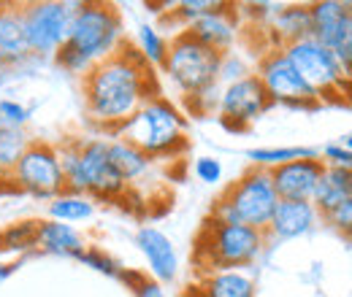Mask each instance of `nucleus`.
Listing matches in <instances>:
<instances>
[{"mask_svg": "<svg viewBox=\"0 0 352 297\" xmlns=\"http://www.w3.org/2000/svg\"><path fill=\"white\" fill-rule=\"evenodd\" d=\"M82 95L89 122L114 135L144 103L160 95V82L135 43L122 41L111 57L82 76Z\"/></svg>", "mask_w": 352, "mask_h": 297, "instance_id": "1", "label": "nucleus"}, {"mask_svg": "<svg viewBox=\"0 0 352 297\" xmlns=\"http://www.w3.org/2000/svg\"><path fill=\"white\" fill-rule=\"evenodd\" d=\"M122 41H125V27L117 5L95 3V0L79 3L68 30V41L54 54V62L74 76H85L92 65L111 57L122 46Z\"/></svg>", "mask_w": 352, "mask_h": 297, "instance_id": "2", "label": "nucleus"}, {"mask_svg": "<svg viewBox=\"0 0 352 297\" xmlns=\"http://www.w3.org/2000/svg\"><path fill=\"white\" fill-rule=\"evenodd\" d=\"M114 135L133 143L152 160H171L187 149V119L176 103L157 95L144 103Z\"/></svg>", "mask_w": 352, "mask_h": 297, "instance_id": "3", "label": "nucleus"}, {"mask_svg": "<svg viewBox=\"0 0 352 297\" xmlns=\"http://www.w3.org/2000/svg\"><path fill=\"white\" fill-rule=\"evenodd\" d=\"M263 230H252L247 224H233L220 222L209 216L195 238V265L201 276L214 273V270H239L252 265L261 252L265 249Z\"/></svg>", "mask_w": 352, "mask_h": 297, "instance_id": "4", "label": "nucleus"}, {"mask_svg": "<svg viewBox=\"0 0 352 297\" xmlns=\"http://www.w3.org/2000/svg\"><path fill=\"white\" fill-rule=\"evenodd\" d=\"M276 206H279V195L271 184L268 170L250 168L214 200L209 216H214L220 222L247 224L252 230H263L265 233Z\"/></svg>", "mask_w": 352, "mask_h": 297, "instance_id": "5", "label": "nucleus"}, {"mask_svg": "<svg viewBox=\"0 0 352 297\" xmlns=\"http://www.w3.org/2000/svg\"><path fill=\"white\" fill-rule=\"evenodd\" d=\"M222 62H225V54L195 41L187 30H179L168 41L163 73L184 97H195L220 84Z\"/></svg>", "mask_w": 352, "mask_h": 297, "instance_id": "6", "label": "nucleus"}, {"mask_svg": "<svg viewBox=\"0 0 352 297\" xmlns=\"http://www.w3.org/2000/svg\"><path fill=\"white\" fill-rule=\"evenodd\" d=\"M282 51L304 76V82L317 92L320 103H352V84L344 79L342 65L331 49L314 38H304L282 46Z\"/></svg>", "mask_w": 352, "mask_h": 297, "instance_id": "7", "label": "nucleus"}, {"mask_svg": "<svg viewBox=\"0 0 352 297\" xmlns=\"http://www.w3.org/2000/svg\"><path fill=\"white\" fill-rule=\"evenodd\" d=\"M79 3L74 0H36L22 3L25 16V36L30 54L36 57H54L60 46L68 41V30L74 22Z\"/></svg>", "mask_w": 352, "mask_h": 297, "instance_id": "8", "label": "nucleus"}, {"mask_svg": "<svg viewBox=\"0 0 352 297\" xmlns=\"http://www.w3.org/2000/svg\"><path fill=\"white\" fill-rule=\"evenodd\" d=\"M255 76L265 86L274 106H287L296 111H311V108L322 106L317 92L304 82V76L296 71V65L287 60V54L276 46L263 51V57L258 60Z\"/></svg>", "mask_w": 352, "mask_h": 297, "instance_id": "9", "label": "nucleus"}, {"mask_svg": "<svg viewBox=\"0 0 352 297\" xmlns=\"http://www.w3.org/2000/svg\"><path fill=\"white\" fill-rule=\"evenodd\" d=\"M11 184L33 198L54 200L65 192V176L60 168L57 146L49 141H30L25 154L19 157L16 168L11 170Z\"/></svg>", "mask_w": 352, "mask_h": 297, "instance_id": "10", "label": "nucleus"}, {"mask_svg": "<svg viewBox=\"0 0 352 297\" xmlns=\"http://www.w3.org/2000/svg\"><path fill=\"white\" fill-rule=\"evenodd\" d=\"M271 106L274 103H271L265 86L261 84V79L255 73H247V76L222 86L217 111H220L222 128L244 132L255 119H261Z\"/></svg>", "mask_w": 352, "mask_h": 297, "instance_id": "11", "label": "nucleus"}, {"mask_svg": "<svg viewBox=\"0 0 352 297\" xmlns=\"http://www.w3.org/2000/svg\"><path fill=\"white\" fill-rule=\"evenodd\" d=\"M79 168H82L85 195L92 200L111 203V200H120L131 192V187L122 181V176L111 165L109 141H103V138L79 141Z\"/></svg>", "mask_w": 352, "mask_h": 297, "instance_id": "12", "label": "nucleus"}, {"mask_svg": "<svg viewBox=\"0 0 352 297\" xmlns=\"http://www.w3.org/2000/svg\"><path fill=\"white\" fill-rule=\"evenodd\" d=\"M322 170H325V165L320 163V157H309V160L285 163L279 168L268 170V176H271V184H274L279 200H304V203H311Z\"/></svg>", "mask_w": 352, "mask_h": 297, "instance_id": "13", "label": "nucleus"}, {"mask_svg": "<svg viewBox=\"0 0 352 297\" xmlns=\"http://www.w3.org/2000/svg\"><path fill=\"white\" fill-rule=\"evenodd\" d=\"M311 11V38L325 49L336 51L350 41V3L344 0H317L309 3Z\"/></svg>", "mask_w": 352, "mask_h": 297, "instance_id": "14", "label": "nucleus"}, {"mask_svg": "<svg viewBox=\"0 0 352 297\" xmlns=\"http://www.w3.org/2000/svg\"><path fill=\"white\" fill-rule=\"evenodd\" d=\"M135 246H138V252L146 259L149 273H152L155 281H160V284L174 281L176 273H179V254H176L174 249V241L163 230H157L152 224L138 227Z\"/></svg>", "mask_w": 352, "mask_h": 297, "instance_id": "15", "label": "nucleus"}, {"mask_svg": "<svg viewBox=\"0 0 352 297\" xmlns=\"http://www.w3.org/2000/svg\"><path fill=\"white\" fill-rule=\"evenodd\" d=\"M239 27L241 25H239L236 5L233 3H222L217 11H212V14L201 16L198 22H192L187 27V33L195 41L204 43V46H209V49H214L220 54H228L233 49L236 38H239Z\"/></svg>", "mask_w": 352, "mask_h": 297, "instance_id": "16", "label": "nucleus"}, {"mask_svg": "<svg viewBox=\"0 0 352 297\" xmlns=\"http://www.w3.org/2000/svg\"><path fill=\"white\" fill-rule=\"evenodd\" d=\"M30 57L22 3H0V68H16Z\"/></svg>", "mask_w": 352, "mask_h": 297, "instance_id": "17", "label": "nucleus"}, {"mask_svg": "<svg viewBox=\"0 0 352 297\" xmlns=\"http://www.w3.org/2000/svg\"><path fill=\"white\" fill-rule=\"evenodd\" d=\"M317 222H320V213H317V209L311 203H304V200H279L265 235L276 238V241H293V238H301V235L311 233V227Z\"/></svg>", "mask_w": 352, "mask_h": 297, "instance_id": "18", "label": "nucleus"}, {"mask_svg": "<svg viewBox=\"0 0 352 297\" xmlns=\"http://www.w3.org/2000/svg\"><path fill=\"white\" fill-rule=\"evenodd\" d=\"M87 249L85 235L65 222H54V219H38V230H36V252L52 257H74Z\"/></svg>", "mask_w": 352, "mask_h": 297, "instance_id": "19", "label": "nucleus"}, {"mask_svg": "<svg viewBox=\"0 0 352 297\" xmlns=\"http://www.w3.org/2000/svg\"><path fill=\"white\" fill-rule=\"evenodd\" d=\"M271 36L276 38V49L287 43L311 38V11L309 3H285L276 8V14L268 22Z\"/></svg>", "mask_w": 352, "mask_h": 297, "instance_id": "20", "label": "nucleus"}, {"mask_svg": "<svg viewBox=\"0 0 352 297\" xmlns=\"http://www.w3.org/2000/svg\"><path fill=\"white\" fill-rule=\"evenodd\" d=\"M109 160H111L114 170L122 176V181L128 187L144 181L152 173V168H155V160L152 157H146L141 149H135L133 143L117 138V135L109 141Z\"/></svg>", "mask_w": 352, "mask_h": 297, "instance_id": "21", "label": "nucleus"}, {"mask_svg": "<svg viewBox=\"0 0 352 297\" xmlns=\"http://www.w3.org/2000/svg\"><path fill=\"white\" fill-rule=\"evenodd\" d=\"M352 198V173L347 170H336V168H325L320 181H317V189H314V198H311V206L317 209L320 219L328 216L336 206H342L344 200Z\"/></svg>", "mask_w": 352, "mask_h": 297, "instance_id": "22", "label": "nucleus"}, {"mask_svg": "<svg viewBox=\"0 0 352 297\" xmlns=\"http://www.w3.org/2000/svg\"><path fill=\"white\" fill-rule=\"evenodd\" d=\"M198 289L206 297H255V278L244 270H214L201 276Z\"/></svg>", "mask_w": 352, "mask_h": 297, "instance_id": "23", "label": "nucleus"}, {"mask_svg": "<svg viewBox=\"0 0 352 297\" xmlns=\"http://www.w3.org/2000/svg\"><path fill=\"white\" fill-rule=\"evenodd\" d=\"M30 141L33 138L25 128H16V125H8L0 119V178L11 181V170L16 168L19 157L30 146Z\"/></svg>", "mask_w": 352, "mask_h": 297, "instance_id": "24", "label": "nucleus"}, {"mask_svg": "<svg viewBox=\"0 0 352 297\" xmlns=\"http://www.w3.org/2000/svg\"><path fill=\"white\" fill-rule=\"evenodd\" d=\"M49 219L54 222H65V224H82L95 216V200L87 195H74V192H63L54 200H49Z\"/></svg>", "mask_w": 352, "mask_h": 297, "instance_id": "25", "label": "nucleus"}, {"mask_svg": "<svg viewBox=\"0 0 352 297\" xmlns=\"http://www.w3.org/2000/svg\"><path fill=\"white\" fill-rule=\"evenodd\" d=\"M36 230H38V219H22V222L3 227L0 230V257L36 252Z\"/></svg>", "mask_w": 352, "mask_h": 297, "instance_id": "26", "label": "nucleus"}, {"mask_svg": "<svg viewBox=\"0 0 352 297\" xmlns=\"http://www.w3.org/2000/svg\"><path fill=\"white\" fill-rule=\"evenodd\" d=\"M252 168L274 170L285 163L293 160H309V157H320V149H309V146H268V149H250L247 152Z\"/></svg>", "mask_w": 352, "mask_h": 297, "instance_id": "27", "label": "nucleus"}, {"mask_svg": "<svg viewBox=\"0 0 352 297\" xmlns=\"http://www.w3.org/2000/svg\"><path fill=\"white\" fill-rule=\"evenodd\" d=\"M135 49L152 68H163L166 54H168V38L155 25H141L135 33Z\"/></svg>", "mask_w": 352, "mask_h": 297, "instance_id": "28", "label": "nucleus"}, {"mask_svg": "<svg viewBox=\"0 0 352 297\" xmlns=\"http://www.w3.org/2000/svg\"><path fill=\"white\" fill-rule=\"evenodd\" d=\"M222 5V0H179L171 3V11H168V19H174L182 25V30H187L192 22H198L201 16L217 11Z\"/></svg>", "mask_w": 352, "mask_h": 297, "instance_id": "29", "label": "nucleus"}, {"mask_svg": "<svg viewBox=\"0 0 352 297\" xmlns=\"http://www.w3.org/2000/svg\"><path fill=\"white\" fill-rule=\"evenodd\" d=\"M79 262H85L87 268L103 273V276H109V278H120V273H122V265H120L114 257L106 254L103 249H98V246H87V249L79 254Z\"/></svg>", "mask_w": 352, "mask_h": 297, "instance_id": "30", "label": "nucleus"}, {"mask_svg": "<svg viewBox=\"0 0 352 297\" xmlns=\"http://www.w3.org/2000/svg\"><path fill=\"white\" fill-rule=\"evenodd\" d=\"M320 163L325 168H336V170H347L352 173V152H347L344 146L339 143H328L320 149Z\"/></svg>", "mask_w": 352, "mask_h": 297, "instance_id": "31", "label": "nucleus"}, {"mask_svg": "<svg viewBox=\"0 0 352 297\" xmlns=\"http://www.w3.org/2000/svg\"><path fill=\"white\" fill-rule=\"evenodd\" d=\"M322 219H325V224H331L342 238L352 241V198L344 200L342 206H336L333 211L328 213V216H322Z\"/></svg>", "mask_w": 352, "mask_h": 297, "instance_id": "32", "label": "nucleus"}, {"mask_svg": "<svg viewBox=\"0 0 352 297\" xmlns=\"http://www.w3.org/2000/svg\"><path fill=\"white\" fill-rule=\"evenodd\" d=\"M30 108L22 106L19 100H11V97H3L0 100V119L8 122V125H16V128H25L30 122Z\"/></svg>", "mask_w": 352, "mask_h": 297, "instance_id": "33", "label": "nucleus"}, {"mask_svg": "<svg viewBox=\"0 0 352 297\" xmlns=\"http://www.w3.org/2000/svg\"><path fill=\"white\" fill-rule=\"evenodd\" d=\"M192 170L198 176V181H204V184H220L222 181V163L217 157H198Z\"/></svg>", "mask_w": 352, "mask_h": 297, "instance_id": "34", "label": "nucleus"}, {"mask_svg": "<svg viewBox=\"0 0 352 297\" xmlns=\"http://www.w3.org/2000/svg\"><path fill=\"white\" fill-rule=\"evenodd\" d=\"M133 297H166V289H163V284L160 281H155L152 276H141L135 284L131 287Z\"/></svg>", "mask_w": 352, "mask_h": 297, "instance_id": "35", "label": "nucleus"}, {"mask_svg": "<svg viewBox=\"0 0 352 297\" xmlns=\"http://www.w3.org/2000/svg\"><path fill=\"white\" fill-rule=\"evenodd\" d=\"M14 270H16V265H14V262H3V259H0V284H3L6 278H11V276H14Z\"/></svg>", "mask_w": 352, "mask_h": 297, "instance_id": "36", "label": "nucleus"}, {"mask_svg": "<svg viewBox=\"0 0 352 297\" xmlns=\"http://www.w3.org/2000/svg\"><path fill=\"white\" fill-rule=\"evenodd\" d=\"M339 146H344L347 152H352V130H350V132H344V135H342V141H339Z\"/></svg>", "mask_w": 352, "mask_h": 297, "instance_id": "37", "label": "nucleus"}, {"mask_svg": "<svg viewBox=\"0 0 352 297\" xmlns=\"http://www.w3.org/2000/svg\"><path fill=\"white\" fill-rule=\"evenodd\" d=\"M184 297H206V295H204V292L198 289V284H195V287H190V289L184 292Z\"/></svg>", "mask_w": 352, "mask_h": 297, "instance_id": "38", "label": "nucleus"}, {"mask_svg": "<svg viewBox=\"0 0 352 297\" xmlns=\"http://www.w3.org/2000/svg\"><path fill=\"white\" fill-rule=\"evenodd\" d=\"M350 36H352V3H350Z\"/></svg>", "mask_w": 352, "mask_h": 297, "instance_id": "39", "label": "nucleus"}, {"mask_svg": "<svg viewBox=\"0 0 352 297\" xmlns=\"http://www.w3.org/2000/svg\"><path fill=\"white\" fill-rule=\"evenodd\" d=\"M0 73H3V68H0Z\"/></svg>", "mask_w": 352, "mask_h": 297, "instance_id": "40", "label": "nucleus"}]
</instances>
